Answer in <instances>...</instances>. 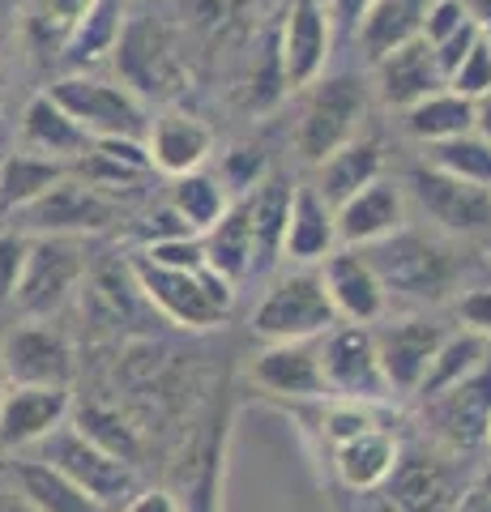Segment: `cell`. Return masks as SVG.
<instances>
[{
    "label": "cell",
    "mask_w": 491,
    "mask_h": 512,
    "mask_svg": "<svg viewBox=\"0 0 491 512\" xmlns=\"http://www.w3.org/2000/svg\"><path fill=\"white\" fill-rule=\"evenodd\" d=\"M363 256H368L372 274L385 286V295H402L415 303L449 299V291L457 286V274H462V261L453 256V248L419 231H406V227L368 244Z\"/></svg>",
    "instance_id": "6da1fadb"
},
{
    "label": "cell",
    "mask_w": 491,
    "mask_h": 512,
    "mask_svg": "<svg viewBox=\"0 0 491 512\" xmlns=\"http://www.w3.org/2000/svg\"><path fill=\"white\" fill-rule=\"evenodd\" d=\"M363 120H368V82L359 73L316 77L304 103V116H299V128H295L299 158L308 167H321L334 150L359 137Z\"/></svg>",
    "instance_id": "7a4b0ae2"
},
{
    "label": "cell",
    "mask_w": 491,
    "mask_h": 512,
    "mask_svg": "<svg viewBox=\"0 0 491 512\" xmlns=\"http://www.w3.org/2000/svg\"><path fill=\"white\" fill-rule=\"evenodd\" d=\"M69 120L86 128L90 141H107V137H129V141H146L150 133V111L124 82H103V77H86V73H69L43 90Z\"/></svg>",
    "instance_id": "3957f363"
},
{
    "label": "cell",
    "mask_w": 491,
    "mask_h": 512,
    "mask_svg": "<svg viewBox=\"0 0 491 512\" xmlns=\"http://www.w3.org/2000/svg\"><path fill=\"white\" fill-rule=\"evenodd\" d=\"M338 325V312L325 295L321 269H295L274 282L252 312V333L265 342H316Z\"/></svg>",
    "instance_id": "277c9868"
},
{
    "label": "cell",
    "mask_w": 491,
    "mask_h": 512,
    "mask_svg": "<svg viewBox=\"0 0 491 512\" xmlns=\"http://www.w3.org/2000/svg\"><path fill=\"white\" fill-rule=\"evenodd\" d=\"M39 461H47L52 470H60L73 487H82L99 508L129 504L137 495L133 466H124L120 457L103 453L99 444H90L73 423H60L52 436L39 440Z\"/></svg>",
    "instance_id": "5b68a950"
},
{
    "label": "cell",
    "mask_w": 491,
    "mask_h": 512,
    "mask_svg": "<svg viewBox=\"0 0 491 512\" xmlns=\"http://www.w3.org/2000/svg\"><path fill=\"white\" fill-rule=\"evenodd\" d=\"M316 355H321L325 393L338 402H385L389 380L380 372L376 338L368 325H334L325 338H316Z\"/></svg>",
    "instance_id": "8992f818"
},
{
    "label": "cell",
    "mask_w": 491,
    "mask_h": 512,
    "mask_svg": "<svg viewBox=\"0 0 491 512\" xmlns=\"http://www.w3.org/2000/svg\"><path fill=\"white\" fill-rule=\"evenodd\" d=\"M86 274V256L82 244L69 235H30L26 269L13 295V308L26 320H43L65 308V299L73 295V286Z\"/></svg>",
    "instance_id": "52a82bcc"
},
{
    "label": "cell",
    "mask_w": 491,
    "mask_h": 512,
    "mask_svg": "<svg viewBox=\"0 0 491 512\" xmlns=\"http://www.w3.org/2000/svg\"><path fill=\"white\" fill-rule=\"evenodd\" d=\"M18 214V231L22 235H99L107 227H116V201L107 197V192L90 188L86 180H77V175H65L60 184H52L35 197L30 205H22Z\"/></svg>",
    "instance_id": "ba28073f"
},
{
    "label": "cell",
    "mask_w": 491,
    "mask_h": 512,
    "mask_svg": "<svg viewBox=\"0 0 491 512\" xmlns=\"http://www.w3.org/2000/svg\"><path fill=\"white\" fill-rule=\"evenodd\" d=\"M116 69L141 103L146 99H176L184 90V64L167 35L150 22H124L116 43Z\"/></svg>",
    "instance_id": "9c48e42d"
},
{
    "label": "cell",
    "mask_w": 491,
    "mask_h": 512,
    "mask_svg": "<svg viewBox=\"0 0 491 512\" xmlns=\"http://www.w3.org/2000/svg\"><path fill=\"white\" fill-rule=\"evenodd\" d=\"M0 376L9 384H39V389H69L73 380V346L60 329L43 320L9 329L0 342Z\"/></svg>",
    "instance_id": "30bf717a"
},
{
    "label": "cell",
    "mask_w": 491,
    "mask_h": 512,
    "mask_svg": "<svg viewBox=\"0 0 491 512\" xmlns=\"http://www.w3.org/2000/svg\"><path fill=\"white\" fill-rule=\"evenodd\" d=\"M334 52V26L321 0H291L278 30V73L282 86H312L325 73V60Z\"/></svg>",
    "instance_id": "8fae6325"
},
{
    "label": "cell",
    "mask_w": 491,
    "mask_h": 512,
    "mask_svg": "<svg viewBox=\"0 0 491 512\" xmlns=\"http://www.w3.org/2000/svg\"><path fill=\"white\" fill-rule=\"evenodd\" d=\"M129 269H133L137 291L146 295L167 320H176V325H184V329H214V325H223L227 320V312L210 299V286H205L201 269L197 274H184V269L150 265V261H141V256H133Z\"/></svg>",
    "instance_id": "7c38bea8"
},
{
    "label": "cell",
    "mask_w": 491,
    "mask_h": 512,
    "mask_svg": "<svg viewBox=\"0 0 491 512\" xmlns=\"http://www.w3.org/2000/svg\"><path fill=\"white\" fill-rule=\"evenodd\" d=\"M410 192L423 205V214L440 222L453 235H483L491 231V188L453 180V175L436 171L432 163L410 171Z\"/></svg>",
    "instance_id": "4fadbf2b"
},
{
    "label": "cell",
    "mask_w": 491,
    "mask_h": 512,
    "mask_svg": "<svg viewBox=\"0 0 491 512\" xmlns=\"http://www.w3.org/2000/svg\"><path fill=\"white\" fill-rule=\"evenodd\" d=\"M376 355H380V372L389 380V393H415L423 384V372L440 342L449 338V329L440 320H423V316H406V320H389L376 333Z\"/></svg>",
    "instance_id": "5bb4252c"
},
{
    "label": "cell",
    "mask_w": 491,
    "mask_h": 512,
    "mask_svg": "<svg viewBox=\"0 0 491 512\" xmlns=\"http://www.w3.org/2000/svg\"><path fill=\"white\" fill-rule=\"evenodd\" d=\"M321 282H325V295L334 303L338 320H346V325H372V320L385 316L389 295L359 248L329 252L321 261Z\"/></svg>",
    "instance_id": "9a60e30c"
},
{
    "label": "cell",
    "mask_w": 491,
    "mask_h": 512,
    "mask_svg": "<svg viewBox=\"0 0 491 512\" xmlns=\"http://www.w3.org/2000/svg\"><path fill=\"white\" fill-rule=\"evenodd\" d=\"M69 419V389H39V384H9L0 393V453H18L47 440Z\"/></svg>",
    "instance_id": "2e32d148"
},
{
    "label": "cell",
    "mask_w": 491,
    "mask_h": 512,
    "mask_svg": "<svg viewBox=\"0 0 491 512\" xmlns=\"http://www.w3.org/2000/svg\"><path fill=\"white\" fill-rule=\"evenodd\" d=\"M427 419L432 427L457 448H474L487 440V419H491V355L474 376H466L453 389L427 397Z\"/></svg>",
    "instance_id": "e0dca14e"
},
{
    "label": "cell",
    "mask_w": 491,
    "mask_h": 512,
    "mask_svg": "<svg viewBox=\"0 0 491 512\" xmlns=\"http://www.w3.org/2000/svg\"><path fill=\"white\" fill-rule=\"evenodd\" d=\"M334 227H338L342 248H368L376 239L402 231L406 227L402 188L393 180H376L368 188H359L355 197H346L334 210Z\"/></svg>",
    "instance_id": "ac0fdd59"
},
{
    "label": "cell",
    "mask_w": 491,
    "mask_h": 512,
    "mask_svg": "<svg viewBox=\"0 0 491 512\" xmlns=\"http://www.w3.org/2000/svg\"><path fill=\"white\" fill-rule=\"evenodd\" d=\"M372 82L380 90V99L389 107H415L427 94L445 90V73L436 64V52L427 39H410L402 47H393L389 56H380L372 64Z\"/></svg>",
    "instance_id": "d6986e66"
},
{
    "label": "cell",
    "mask_w": 491,
    "mask_h": 512,
    "mask_svg": "<svg viewBox=\"0 0 491 512\" xmlns=\"http://www.w3.org/2000/svg\"><path fill=\"white\" fill-rule=\"evenodd\" d=\"M252 380L274 397H295V402H321L325 376L316 342H269L257 363H252Z\"/></svg>",
    "instance_id": "ffe728a7"
},
{
    "label": "cell",
    "mask_w": 491,
    "mask_h": 512,
    "mask_svg": "<svg viewBox=\"0 0 491 512\" xmlns=\"http://www.w3.org/2000/svg\"><path fill=\"white\" fill-rule=\"evenodd\" d=\"M146 150L154 171L180 180L188 171H201L205 158L214 154V128L197 116H188V111H163L158 120H150Z\"/></svg>",
    "instance_id": "44dd1931"
},
{
    "label": "cell",
    "mask_w": 491,
    "mask_h": 512,
    "mask_svg": "<svg viewBox=\"0 0 491 512\" xmlns=\"http://www.w3.org/2000/svg\"><path fill=\"white\" fill-rule=\"evenodd\" d=\"M338 248V227H334V210L321 201V192L312 184H295L291 188V210H287V235H282V256L291 265H316Z\"/></svg>",
    "instance_id": "7402d4cb"
},
{
    "label": "cell",
    "mask_w": 491,
    "mask_h": 512,
    "mask_svg": "<svg viewBox=\"0 0 491 512\" xmlns=\"http://www.w3.org/2000/svg\"><path fill=\"white\" fill-rule=\"evenodd\" d=\"M398 461H402V448L385 427H368V431H359V436L334 444V474L351 495L380 491L389 483Z\"/></svg>",
    "instance_id": "603a6c76"
},
{
    "label": "cell",
    "mask_w": 491,
    "mask_h": 512,
    "mask_svg": "<svg viewBox=\"0 0 491 512\" xmlns=\"http://www.w3.org/2000/svg\"><path fill=\"white\" fill-rule=\"evenodd\" d=\"M376 180H385V150H380L376 137H355L316 167L312 188L321 192V201L329 205V210H338L346 197H355L359 188H368Z\"/></svg>",
    "instance_id": "cb8c5ba5"
},
{
    "label": "cell",
    "mask_w": 491,
    "mask_h": 512,
    "mask_svg": "<svg viewBox=\"0 0 491 512\" xmlns=\"http://www.w3.org/2000/svg\"><path fill=\"white\" fill-rule=\"evenodd\" d=\"M22 146L30 154H43V158H52V163L73 167L77 158L90 150V137H86V128L69 120L47 94H35L22 111Z\"/></svg>",
    "instance_id": "d4e9b609"
},
{
    "label": "cell",
    "mask_w": 491,
    "mask_h": 512,
    "mask_svg": "<svg viewBox=\"0 0 491 512\" xmlns=\"http://www.w3.org/2000/svg\"><path fill=\"white\" fill-rule=\"evenodd\" d=\"M291 184L282 175L265 180L248 192V222H252V274H269L282 261V235H287Z\"/></svg>",
    "instance_id": "484cf974"
},
{
    "label": "cell",
    "mask_w": 491,
    "mask_h": 512,
    "mask_svg": "<svg viewBox=\"0 0 491 512\" xmlns=\"http://www.w3.org/2000/svg\"><path fill=\"white\" fill-rule=\"evenodd\" d=\"M427 5H432V0H372L368 13H363V22H359V30H355L363 60L376 64L380 56H389L393 47L419 39Z\"/></svg>",
    "instance_id": "4316f807"
},
{
    "label": "cell",
    "mask_w": 491,
    "mask_h": 512,
    "mask_svg": "<svg viewBox=\"0 0 491 512\" xmlns=\"http://www.w3.org/2000/svg\"><path fill=\"white\" fill-rule=\"evenodd\" d=\"M205 239V265L214 274H223L227 282L240 286L244 278H252V222H248V192L244 197L227 201L223 218L214 222Z\"/></svg>",
    "instance_id": "83f0119b"
},
{
    "label": "cell",
    "mask_w": 491,
    "mask_h": 512,
    "mask_svg": "<svg viewBox=\"0 0 491 512\" xmlns=\"http://www.w3.org/2000/svg\"><path fill=\"white\" fill-rule=\"evenodd\" d=\"M124 22H129L124 18V0H90L86 13L77 18V26L69 30L60 56H65V64H73V69H86V64L103 60L107 52H116Z\"/></svg>",
    "instance_id": "f1b7e54d"
},
{
    "label": "cell",
    "mask_w": 491,
    "mask_h": 512,
    "mask_svg": "<svg viewBox=\"0 0 491 512\" xmlns=\"http://www.w3.org/2000/svg\"><path fill=\"white\" fill-rule=\"evenodd\" d=\"M487 355H491V338H483V333H470V329L449 333V338L440 342V350L432 355V363H427L423 384L415 393L427 402V397L453 389V384H462L466 376L479 372V367L487 363Z\"/></svg>",
    "instance_id": "f546056e"
},
{
    "label": "cell",
    "mask_w": 491,
    "mask_h": 512,
    "mask_svg": "<svg viewBox=\"0 0 491 512\" xmlns=\"http://www.w3.org/2000/svg\"><path fill=\"white\" fill-rule=\"evenodd\" d=\"M406 133L423 141V146H436V141H449V137H462L474 133V103L453 94L449 86L427 94L415 107H406Z\"/></svg>",
    "instance_id": "4dcf8cb0"
},
{
    "label": "cell",
    "mask_w": 491,
    "mask_h": 512,
    "mask_svg": "<svg viewBox=\"0 0 491 512\" xmlns=\"http://www.w3.org/2000/svg\"><path fill=\"white\" fill-rule=\"evenodd\" d=\"M65 175H69L65 163H52V158L30 154V150L0 158V214L22 210V205L43 197V192L52 184H60Z\"/></svg>",
    "instance_id": "1f68e13d"
},
{
    "label": "cell",
    "mask_w": 491,
    "mask_h": 512,
    "mask_svg": "<svg viewBox=\"0 0 491 512\" xmlns=\"http://www.w3.org/2000/svg\"><path fill=\"white\" fill-rule=\"evenodd\" d=\"M18 487L39 512H107L47 461H18Z\"/></svg>",
    "instance_id": "d6a6232c"
},
{
    "label": "cell",
    "mask_w": 491,
    "mask_h": 512,
    "mask_svg": "<svg viewBox=\"0 0 491 512\" xmlns=\"http://www.w3.org/2000/svg\"><path fill=\"white\" fill-rule=\"evenodd\" d=\"M385 495H389L393 512H436L440 500H445V474L423 457L398 461L385 483Z\"/></svg>",
    "instance_id": "836d02e7"
},
{
    "label": "cell",
    "mask_w": 491,
    "mask_h": 512,
    "mask_svg": "<svg viewBox=\"0 0 491 512\" xmlns=\"http://www.w3.org/2000/svg\"><path fill=\"white\" fill-rule=\"evenodd\" d=\"M227 201L231 197L223 192V184H218L214 175H205V171H188V175L176 180V188H171V210H176L184 218V227L197 231V235H205L218 218H223Z\"/></svg>",
    "instance_id": "e575fe53"
},
{
    "label": "cell",
    "mask_w": 491,
    "mask_h": 512,
    "mask_svg": "<svg viewBox=\"0 0 491 512\" xmlns=\"http://www.w3.org/2000/svg\"><path fill=\"white\" fill-rule=\"evenodd\" d=\"M427 158H432L436 171L453 175V180L491 188V146L479 133H462V137L436 141V146H427Z\"/></svg>",
    "instance_id": "d590c367"
},
{
    "label": "cell",
    "mask_w": 491,
    "mask_h": 512,
    "mask_svg": "<svg viewBox=\"0 0 491 512\" xmlns=\"http://www.w3.org/2000/svg\"><path fill=\"white\" fill-rule=\"evenodd\" d=\"M73 427L82 431V436H86L90 444H99L103 453L120 457L124 466H137V457H141V440L133 436V427L124 423L116 410H107V406H82V410H77V419H73Z\"/></svg>",
    "instance_id": "8d00e7d4"
},
{
    "label": "cell",
    "mask_w": 491,
    "mask_h": 512,
    "mask_svg": "<svg viewBox=\"0 0 491 512\" xmlns=\"http://www.w3.org/2000/svg\"><path fill=\"white\" fill-rule=\"evenodd\" d=\"M86 5L90 0H35V5H30V35H35L39 43L65 47L69 30L86 13Z\"/></svg>",
    "instance_id": "74e56055"
},
{
    "label": "cell",
    "mask_w": 491,
    "mask_h": 512,
    "mask_svg": "<svg viewBox=\"0 0 491 512\" xmlns=\"http://www.w3.org/2000/svg\"><path fill=\"white\" fill-rule=\"evenodd\" d=\"M176 5L188 30H197L205 39H223L244 13V0H176Z\"/></svg>",
    "instance_id": "f35d334b"
},
{
    "label": "cell",
    "mask_w": 491,
    "mask_h": 512,
    "mask_svg": "<svg viewBox=\"0 0 491 512\" xmlns=\"http://www.w3.org/2000/svg\"><path fill=\"white\" fill-rule=\"evenodd\" d=\"M214 180L223 184L227 197H244V192H252L265 180V154H261V146H231L223 154V171H218Z\"/></svg>",
    "instance_id": "ab89813d"
},
{
    "label": "cell",
    "mask_w": 491,
    "mask_h": 512,
    "mask_svg": "<svg viewBox=\"0 0 491 512\" xmlns=\"http://www.w3.org/2000/svg\"><path fill=\"white\" fill-rule=\"evenodd\" d=\"M141 261L163 265V269H184V274H197V269H205V239L201 235L154 239V244L141 248Z\"/></svg>",
    "instance_id": "60d3db41"
},
{
    "label": "cell",
    "mask_w": 491,
    "mask_h": 512,
    "mask_svg": "<svg viewBox=\"0 0 491 512\" xmlns=\"http://www.w3.org/2000/svg\"><path fill=\"white\" fill-rule=\"evenodd\" d=\"M453 94H462V99H483V94H491V43L479 39L466 52V60L457 64V69L449 73V82H445Z\"/></svg>",
    "instance_id": "b9f144b4"
},
{
    "label": "cell",
    "mask_w": 491,
    "mask_h": 512,
    "mask_svg": "<svg viewBox=\"0 0 491 512\" xmlns=\"http://www.w3.org/2000/svg\"><path fill=\"white\" fill-rule=\"evenodd\" d=\"M368 427H376V419L363 402H338V397H329V406L321 414V431H325L329 444H342V440H351Z\"/></svg>",
    "instance_id": "7bdbcfd3"
},
{
    "label": "cell",
    "mask_w": 491,
    "mask_h": 512,
    "mask_svg": "<svg viewBox=\"0 0 491 512\" xmlns=\"http://www.w3.org/2000/svg\"><path fill=\"white\" fill-rule=\"evenodd\" d=\"M26 252H30V235L0 231V312L13 308V295H18V282L26 269Z\"/></svg>",
    "instance_id": "ee69618b"
},
{
    "label": "cell",
    "mask_w": 491,
    "mask_h": 512,
    "mask_svg": "<svg viewBox=\"0 0 491 512\" xmlns=\"http://www.w3.org/2000/svg\"><path fill=\"white\" fill-rule=\"evenodd\" d=\"M470 22V13H466V5L462 0H432L427 5V18H423V30H419V39H427V43H440V39H449L453 30H462Z\"/></svg>",
    "instance_id": "f6af8a7d"
},
{
    "label": "cell",
    "mask_w": 491,
    "mask_h": 512,
    "mask_svg": "<svg viewBox=\"0 0 491 512\" xmlns=\"http://www.w3.org/2000/svg\"><path fill=\"white\" fill-rule=\"evenodd\" d=\"M479 39H483V30L474 26V22H466L462 30H453L449 39H440V43L432 47V52H436V64H440V73H445V82H449V73L466 60V52H470V47L479 43Z\"/></svg>",
    "instance_id": "bcb514c9"
},
{
    "label": "cell",
    "mask_w": 491,
    "mask_h": 512,
    "mask_svg": "<svg viewBox=\"0 0 491 512\" xmlns=\"http://www.w3.org/2000/svg\"><path fill=\"white\" fill-rule=\"evenodd\" d=\"M457 316L466 320L470 333H483V338H491V286H474L470 295H462V303H457Z\"/></svg>",
    "instance_id": "7dc6e473"
},
{
    "label": "cell",
    "mask_w": 491,
    "mask_h": 512,
    "mask_svg": "<svg viewBox=\"0 0 491 512\" xmlns=\"http://www.w3.org/2000/svg\"><path fill=\"white\" fill-rule=\"evenodd\" d=\"M372 0H329V26H338L342 35H355L359 22H363V13H368Z\"/></svg>",
    "instance_id": "c3c4849f"
},
{
    "label": "cell",
    "mask_w": 491,
    "mask_h": 512,
    "mask_svg": "<svg viewBox=\"0 0 491 512\" xmlns=\"http://www.w3.org/2000/svg\"><path fill=\"white\" fill-rule=\"evenodd\" d=\"M124 512H180V504L171 500L167 491H137L129 504H124Z\"/></svg>",
    "instance_id": "681fc988"
},
{
    "label": "cell",
    "mask_w": 491,
    "mask_h": 512,
    "mask_svg": "<svg viewBox=\"0 0 491 512\" xmlns=\"http://www.w3.org/2000/svg\"><path fill=\"white\" fill-rule=\"evenodd\" d=\"M466 13H470V22L483 30V39L491 43V0H462Z\"/></svg>",
    "instance_id": "f907efd6"
},
{
    "label": "cell",
    "mask_w": 491,
    "mask_h": 512,
    "mask_svg": "<svg viewBox=\"0 0 491 512\" xmlns=\"http://www.w3.org/2000/svg\"><path fill=\"white\" fill-rule=\"evenodd\" d=\"M474 133H479L487 146H491V94L474 99Z\"/></svg>",
    "instance_id": "816d5d0a"
},
{
    "label": "cell",
    "mask_w": 491,
    "mask_h": 512,
    "mask_svg": "<svg viewBox=\"0 0 491 512\" xmlns=\"http://www.w3.org/2000/svg\"><path fill=\"white\" fill-rule=\"evenodd\" d=\"M479 491H483V495H491V466L479 474Z\"/></svg>",
    "instance_id": "f5cc1de1"
},
{
    "label": "cell",
    "mask_w": 491,
    "mask_h": 512,
    "mask_svg": "<svg viewBox=\"0 0 491 512\" xmlns=\"http://www.w3.org/2000/svg\"><path fill=\"white\" fill-rule=\"evenodd\" d=\"M351 512H376V508H368V504H359V508H351ZM385 512H393V504H385Z\"/></svg>",
    "instance_id": "db71d44e"
},
{
    "label": "cell",
    "mask_w": 491,
    "mask_h": 512,
    "mask_svg": "<svg viewBox=\"0 0 491 512\" xmlns=\"http://www.w3.org/2000/svg\"><path fill=\"white\" fill-rule=\"evenodd\" d=\"M0 99H5V69H0Z\"/></svg>",
    "instance_id": "11a10c76"
},
{
    "label": "cell",
    "mask_w": 491,
    "mask_h": 512,
    "mask_svg": "<svg viewBox=\"0 0 491 512\" xmlns=\"http://www.w3.org/2000/svg\"><path fill=\"white\" fill-rule=\"evenodd\" d=\"M483 444H491V419H487V440H483Z\"/></svg>",
    "instance_id": "9f6ffc18"
},
{
    "label": "cell",
    "mask_w": 491,
    "mask_h": 512,
    "mask_svg": "<svg viewBox=\"0 0 491 512\" xmlns=\"http://www.w3.org/2000/svg\"><path fill=\"white\" fill-rule=\"evenodd\" d=\"M0 380H5V376H0ZM0 393H5V389H0Z\"/></svg>",
    "instance_id": "6f0895ef"
}]
</instances>
